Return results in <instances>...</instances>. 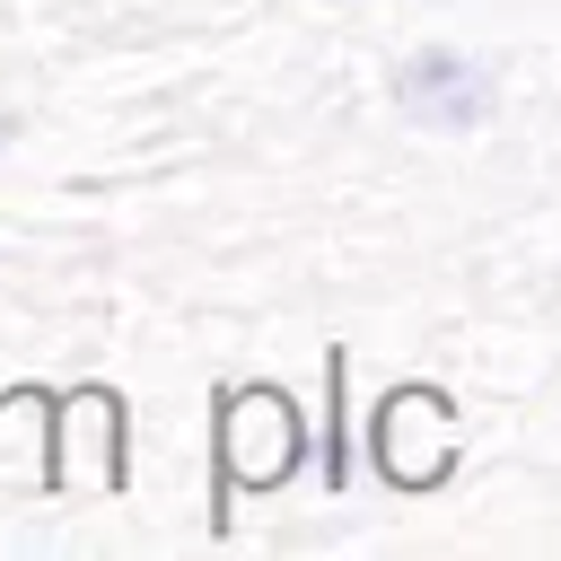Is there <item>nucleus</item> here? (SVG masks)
I'll return each mask as SVG.
<instances>
[{
	"label": "nucleus",
	"mask_w": 561,
	"mask_h": 561,
	"mask_svg": "<svg viewBox=\"0 0 561 561\" xmlns=\"http://www.w3.org/2000/svg\"><path fill=\"white\" fill-rule=\"evenodd\" d=\"M298 447H307V430H298L289 394H272V386L228 394V421H219V465H228V482H237V491H272V482H289Z\"/></svg>",
	"instance_id": "f257e3e1"
},
{
	"label": "nucleus",
	"mask_w": 561,
	"mask_h": 561,
	"mask_svg": "<svg viewBox=\"0 0 561 561\" xmlns=\"http://www.w3.org/2000/svg\"><path fill=\"white\" fill-rule=\"evenodd\" d=\"M377 465H386L394 491H421V482H438L456 465V430H447V403L430 386L421 394H394L377 412Z\"/></svg>",
	"instance_id": "f03ea898"
},
{
	"label": "nucleus",
	"mask_w": 561,
	"mask_h": 561,
	"mask_svg": "<svg viewBox=\"0 0 561 561\" xmlns=\"http://www.w3.org/2000/svg\"><path fill=\"white\" fill-rule=\"evenodd\" d=\"M44 438H53V482H70V491H114V447H123L114 394H70Z\"/></svg>",
	"instance_id": "7ed1b4c3"
},
{
	"label": "nucleus",
	"mask_w": 561,
	"mask_h": 561,
	"mask_svg": "<svg viewBox=\"0 0 561 561\" xmlns=\"http://www.w3.org/2000/svg\"><path fill=\"white\" fill-rule=\"evenodd\" d=\"M44 430H53V403H44L35 386H9V394H0V491H44V482H53Z\"/></svg>",
	"instance_id": "20e7f679"
},
{
	"label": "nucleus",
	"mask_w": 561,
	"mask_h": 561,
	"mask_svg": "<svg viewBox=\"0 0 561 561\" xmlns=\"http://www.w3.org/2000/svg\"><path fill=\"white\" fill-rule=\"evenodd\" d=\"M403 105H421V114H438V123H473V114H482V79H473L456 53H421L412 79H403Z\"/></svg>",
	"instance_id": "39448f33"
}]
</instances>
